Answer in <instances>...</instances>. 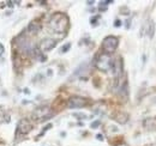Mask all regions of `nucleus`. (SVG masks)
<instances>
[{
  "instance_id": "nucleus-1",
  "label": "nucleus",
  "mask_w": 156,
  "mask_h": 146,
  "mask_svg": "<svg viewBox=\"0 0 156 146\" xmlns=\"http://www.w3.org/2000/svg\"><path fill=\"white\" fill-rule=\"evenodd\" d=\"M68 24H70L68 17L65 13L57 12V13H54L51 17V19H49V22H48V27L53 33L64 35L68 29Z\"/></svg>"
},
{
  "instance_id": "nucleus-2",
  "label": "nucleus",
  "mask_w": 156,
  "mask_h": 146,
  "mask_svg": "<svg viewBox=\"0 0 156 146\" xmlns=\"http://www.w3.org/2000/svg\"><path fill=\"white\" fill-rule=\"evenodd\" d=\"M53 116V111L47 105H41L39 108H36L33 113V119L37 122H42L46 121V120L51 119Z\"/></svg>"
},
{
  "instance_id": "nucleus-3",
  "label": "nucleus",
  "mask_w": 156,
  "mask_h": 146,
  "mask_svg": "<svg viewBox=\"0 0 156 146\" xmlns=\"http://www.w3.org/2000/svg\"><path fill=\"white\" fill-rule=\"evenodd\" d=\"M112 63H113V60H112L109 54H100L95 61V66L100 71L108 72L112 67Z\"/></svg>"
},
{
  "instance_id": "nucleus-4",
  "label": "nucleus",
  "mask_w": 156,
  "mask_h": 146,
  "mask_svg": "<svg viewBox=\"0 0 156 146\" xmlns=\"http://www.w3.org/2000/svg\"><path fill=\"white\" fill-rule=\"evenodd\" d=\"M118 44H119V40H118V37H115V36H107V37H104L103 41H102V49L104 50L106 54H112V53H114L116 50Z\"/></svg>"
},
{
  "instance_id": "nucleus-5",
  "label": "nucleus",
  "mask_w": 156,
  "mask_h": 146,
  "mask_svg": "<svg viewBox=\"0 0 156 146\" xmlns=\"http://www.w3.org/2000/svg\"><path fill=\"white\" fill-rule=\"evenodd\" d=\"M86 105V99L80 96H72L67 101V107L71 109H78V108H83Z\"/></svg>"
},
{
  "instance_id": "nucleus-6",
  "label": "nucleus",
  "mask_w": 156,
  "mask_h": 146,
  "mask_svg": "<svg viewBox=\"0 0 156 146\" xmlns=\"http://www.w3.org/2000/svg\"><path fill=\"white\" fill-rule=\"evenodd\" d=\"M110 71H112V74L115 80H119L120 77L123 75V61L120 58H118L115 61H113L112 63V67H110Z\"/></svg>"
},
{
  "instance_id": "nucleus-7",
  "label": "nucleus",
  "mask_w": 156,
  "mask_h": 146,
  "mask_svg": "<svg viewBox=\"0 0 156 146\" xmlns=\"http://www.w3.org/2000/svg\"><path fill=\"white\" fill-rule=\"evenodd\" d=\"M31 129H33V123H31L28 119H22L17 126V135L27 134Z\"/></svg>"
},
{
  "instance_id": "nucleus-8",
  "label": "nucleus",
  "mask_w": 156,
  "mask_h": 146,
  "mask_svg": "<svg viewBox=\"0 0 156 146\" xmlns=\"http://www.w3.org/2000/svg\"><path fill=\"white\" fill-rule=\"evenodd\" d=\"M55 46H57V40L51 39V37H47V39H43L40 43V50L41 52H49L52 50Z\"/></svg>"
},
{
  "instance_id": "nucleus-9",
  "label": "nucleus",
  "mask_w": 156,
  "mask_h": 146,
  "mask_svg": "<svg viewBox=\"0 0 156 146\" xmlns=\"http://www.w3.org/2000/svg\"><path fill=\"white\" fill-rule=\"evenodd\" d=\"M40 30H41V23L37 22V21L31 22V23L29 24V27H28V31H29V34H31V35L39 34Z\"/></svg>"
},
{
  "instance_id": "nucleus-10",
  "label": "nucleus",
  "mask_w": 156,
  "mask_h": 146,
  "mask_svg": "<svg viewBox=\"0 0 156 146\" xmlns=\"http://www.w3.org/2000/svg\"><path fill=\"white\" fill-rule=\"evenodd\" d=\"M113 119L119 123H126L129 121V115L124 111H118L115 115H113Z\"/></svg>"
},
{
  "instance_id": "nucleus-11",
  "label": "nucleus",
  "mask_w": 156,
  "mask_h": 146,
  "mask_svg": "<svg viewBox=\"0 0 156 146\" xmlns=\"http://www.w3.org/2000/svg\"><path fill=\"white\" fill-rule=\"evenodd\" d=\"M143 126L149 131H156V119H147V120H144Z\"/></svg>"
},
{
  "instance_id": "nucleus-12",
  "label": "nucleus",
  "mask_w": 156,
  "mask_h": 146,
  "mask_svg": "<svg viewBox=\"0 0 156 146\" xmlns=\"http://www.w3.org/2000/svg\"><path fill=\"white\" fill-rule=\"evenodd\" d=\"M154 34H155V23L154 21H149V27H148V36L153 39L154 37Z\"/></svg>"
},
{
  "instance_id": "nucleus-13",
  "label": "nucleus",
  "mask_w": 156,
  "mask_h": 146,
  "mask_svg": "<svg viewBox=\"0 0 156 146\" xmlns=\"http://www.w3.org/2000/svg\"><path fill=\"white\" fill-rule=\"evenodd\" d=\"M148 27H149V21L145 22V24L142 27V30H141V36H144L148 34Z\"/></svg>"
},
{
  "instance_id": "nucleus-14",
  "label": "nucleus",
  "mask_w": 156,
  "mask_h": 146,
  "mask_svg": "<svg viewBox=\"0 0 156 146\" xmlns=\"http://www.w3.org/2000/svg\"><path fill=\"white\" fill-rule=\"evenodd\" d=\"M70 48H71V44H70V43H66L65 46L60 49V52H61V53H66V52H67V50L70 49Z\"/></svg>"
},
{
  "instance_id": "nucleus-15",
  "label": "nucleus",
  "mask_w": 156,
  "mask_h": 146,
  "mask_svg": "<svg viewBox=\"0 0 156 146\" xmlns=\"http://www.w3.org/2000/svg\"><path fill=\"white\" fill-rule=\"evenodd\" d=\"M73 116H76L78 119H85L86 115H84V114H73Z\"/></svg>"
},
{
  "instance_id": "nucleus-16",
  "label": "nucleus",
  "mask_w": 156,
  "mask_h": 146,
  "mask_svg": "<svg viewBox=\"0 0 156 146\" xmlns=\"http://www.w3.org/2000/svg\"><path fill=\"white\" fill-rule=\"evenodd\" d=\"M100 123H101V121H95V122H92V123H91V128H96V127L100 126Z\"/></svg>"
},
{
  "instance_id": "nucleus-17",
  "label": "nucleus",
  "mask_w": 156,
  "mask_h": 146,
  "mask_svg": "<svg viewBox=\"0 0 156 146\" xmlns=\"http://www.w3.org/2000/svg\"><path fill=\"white\" fill-rule=\"evenodd\" d=\"M4 53H5V47L3 46L1 43H0V56H1V55H3Z\"/></svg>"
},
{
  "instance_id": "nucleus-18",
  "label": "nucleus",
  "mask_w": 156,
  "mask_h": 146,
  "mask_svg": "<svg viewBox=\"0 0 156 146\" xmlns=\"http://www.w3.org/2000/svg\"><path fill=\"white\" fill-rule=\"evenodd\" d=\"M121 25V21L120 19H116L115 22H114V27H116V28H119Z\"/></svg>"
},
{
  "instance_id": "nucleus-19",
  "label": "nucleus",
  "mask_w": 156,
  "mask_h": 146,
  "mask_svg": "<svg viewBox=\"0 0 156 146\" xmlns=\"http://www.w3.org/2000/svg\"><path fill=\"white\" fill-rule=\"evenodd\" d=\"M96 138L98 139V140H102V139H103V137H102L101 134H97V135H96Z\"/></svg>"
},
{
  "instance_id": "nucleus-20",
  "label": "nucleus",
  "mask_w": 156,
  "mask_h": 146,
  "mask_svg": "<svg viewBox=\"0 0 156 146\" xmlns=\"http://www.w3.org/2000/svg\"><path fill=\"white\" fill-rule=\"evenodd\" d=\"M116 146H129L127 144H124V143H121V144H118Z\"/></svg>"
},
{
  "instance_id": "nucleus-21",
  "label": "nucleus",
  "mask_w": 156,
  "mask_h": 146,
  "mask_svg": "<svg viewBox=\"0 0 156 146\" xmlns=\"http://www.w3.org/2000/svg\"><path fill=\"white\" fill-rule=\"evenodd\" d=\"M126 28H127V29L130 28V21H127V22H126Z\"/></svg>"
},
{
  "instance_id": "nucleus-22",
  "label": "nucleus",
  "mask_w": 156,
  "mask_h": 146,
  "mask_svg": "<svg viewBox=\"0 0 156 146\" xmlns=\"http://www.w3.org/2000/svg\"><path fill=\"white\" fill-rule=\"evenodd\" d=\"M48 75H52V69H48Z\"/></svg>"
},
{
  "instance_id": "nucleus-23",
  "label": "nucleus",
  "mask_w": 156,
  "mask_h": 146,
  "mask_svg": "<svg viewBox=\"0 0 156 146\" xmlns=\"http://www.w3.org/2000/svg\"><path fill=\"white\" fill-rule=\"evenodd\" d=\"M86 4H88V5H92V4H94V1H88Z\"/></svg>"
}]
</instances>
